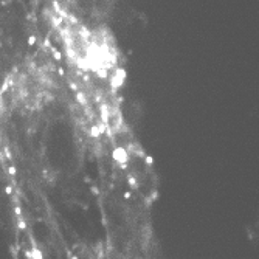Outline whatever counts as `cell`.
<instances>
[{
	"mask_svg": "<svg viewBox=\"0 0 259 259\" xmlns=\"http://www.w3.org/2000/svg\"><path fill=\"white\" fill-rule=\"evenodd\" d=\"M90 191H92V192H93V194H96V196H98V194H99V191H98V188H95V186H92V188H90Z\"/></svg>",
	"mask_w": 259,
	"mask_h": 259,
	"instance_id": "obj_5",
	"label": "cell"
},
{
	"mask_svg": "<svg viewBox=\"0 0 259 259\" xmlns=\"http://www.w3.org/2000/svg\"><path fill=\"white\" fill-rule=\"evenodd\" d=\"M72 259H78V258H76V256H72Z\"/></svg>",
	"mask_w": 259,
	"mask_h": 259,
	"instance_id": "obj_7",
	"label": "cell"
},
{
	"mask_svg": "<svg viewBox=\"0 0 259 259\" xmlns=\"http://www.w3.org/2000/svg\"><path fill=\"white\" fill-rule=\"evenodd\" d=\"M19 228H20V230H25V228H27V225H25V220H22V219L19 220Z\"/></svg>",
	"mask_w": 259,
	"mask_h": 259,
	"instance_id": "obj_4",
	"label": "cell"
},
{
	"mask_svg": "<svg viewBox=\"0 0 259 259\" xmlns=\"http://www.w3.org/2000/svg\"><path fill=\"white\" fill-rule=\"evenodd\" d=\"M27 256H28L30 259H43L42 253H41V250H39V248H33V250H31V253H30V252H27Z\"/></svg>",
	"mask_w": 259,
	"mask_h": 259,
	"instance_id": "obj_2",
	"label": "cell"
},
{
	"mask_svg": "<svg viewBox=\"0 0 259 259\" xmlns=\"http://www.w3.org/2000/svg\"><path fill=\"white\" fill-rule=\"evenodd\" d=\"M127 182H129V185L132 186V188H138V183H137V180H135L132 175H129V177H127Z\"/></svg>",
	"mask_w": 259,
	"mask_h": 259,
	"instance_id": "obj_3",
	"label": "cell"
},
{
	"mask_svg": "<svg viewBox=\"0 0 259 259\" xmlns=\"http://www.w3.org/2000/svg\"><path fill=\"white\" fill-rule=\"evenodd\" d=\"M5 192H6V194H11V188L6 186V188H5Z\"/></svg>",
	"mask_w": 259,
	"mask_h": 259,
	"instance_id": "obj_6",
	"label": "cell"
},
{
	"mask_svg": "<svg viewBox=\"0 0 259 259\" xmlns=\"http://www.w3.org/2000/svg\"><path fill=\"white\" fill-rule=\"evenodd\" d=\"M113 158L118 162V163H126L127 162V154L123 147H117L113 151Z\"/></svg>",
	"mask_w": 259,
	"mask_h": 259,
	"instance_id": "obj_1",
	"label": "cell"
}]
</instances>
